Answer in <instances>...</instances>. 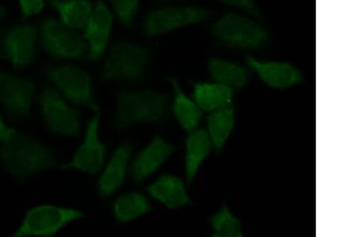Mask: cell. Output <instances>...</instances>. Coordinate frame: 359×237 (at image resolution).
<instances>
[{"label": "cell", "mask_w": 359, "mask_h": 237, "mask_svg": "<svg viewBox=\"0 0 359 237\" xmlns=\"http://www.w3.org/2000/svg\"><path fill=\"white\" fill-rule=\"evenodd\" d=\"M171 97L153 90H123L115 95L114 125L125 129L138 124H165L170 118Z\"/></svg>", "instance_id": "6da1fadb"}, {"label": "cell", "mask_w": 359, "mask_h": 237, "mask_svg": "<svg viewBox=\"0 0 359 237\" xmlns=\"http://www.w3.org/2000/svg\"><path fill=\"white\" fill-rule=\"evenodd\" d=\"M0 163L15 180L26 182L38 173L55 169L57 157L46 144L18 132L8 142L0 143Z\"/></svg>", "instance_id": "7a4b0ae2"}, {"label": "cell", "mask_w": 359, "mask_h": 237, "mask_svg": "<svg viewBox=\"0 0 359 237\" xmlns=\"http://www.w3.org/2000/svg\"><path fill=\"white\" fill-rule=\"evenodd\" d=\"M153 50L148 46L127 40L113 44L101 72V80L106 83L136 84L148 76Z\"/></svg>", "instance_id": "3957f363"}, {"label": "cell", "mask_w": 359, "mask_h": 237, "mask_svg": "<svg viewBox=\"0 0 359 237\" xmlns=\"http://www.w3.org/2000/svg\"><path fill=\"white\" fill-rule=\"evenodd\" d=\"M211 33L218 41L231 48L258 50L271 41L267 29L248 16L229 13L214 22Z\"/></svg>", "instance_id": "277c9868"}, {"label": "cell", "mask_w": 359, "mask_h": 237, "mask_svg": "<svg viewBox=\"0 0 359 237\" xmlns=\"http://www.w3.org/2000/svg\"><path fill=\"white\" fill-rule=\"evenodd\" d=\"M43 73L54 88L73 105L100 112L91 78L83 69L73 65L50 66L46 67Z\"/></svg>", "instance_id": "5b68a950"}, {"label": "cell", "mask_w": 359, "mask_h": 237, "mask_svg": "<svg viewBox=\"0 0 359 237\" xmlns=\"http://www.w3.org/2000/svg\"><path fill=\"white\" fill-rule=\"evenodd\" d=\"M40 113L50 132L63 137H78L81 130L80 112L54 86L45 85L39 97Z\"/></svg>", "instance_id": "8992f818"}, {"label": "cell", "mask_w": 359, "mask_h": 237, "mask_svg": "<svg viewBox=\"0 0 359 237\" xmlns=\"http://www.w3.org/2000/svg\"><path fill=\"white\" fill-rule=\"evenodd\" d=\"M212 11L196 6H171L149 11L142 22L144 36L158 37L212 18Z\"/></svg>", "instance_id": "52a82bcc"}, {"label": "cell", "mask_w": 359, "mask_h": 237, "mask_svg": "<svg viewBox=\"0 0 359 237\" xmlns=\"http://www.w3.org/2000/svg\"><path fill=\"white\" fill-rule=\"evenodd\" d=\"M84 217L82 211L55 205L32 208L26 213L14 236H53L67 225Z\"/></svg>", "instance_id": "ba28073f"}, {"label": "cell", "mask_w": 359, "mask_h": 237, "mask_svg": "<svg viewBox=\"0 0 359 237\" xmlns=\"http://www.w3.org/2000/svg\"><path fill=\"white\" fill-rule=\"evenodd\" d=\"M41 41L43 49L56 60H83L88 57L89 48L85 38L62 21L44 20Z\"/></svg>", "instance_id": "9c48e42d"}, {"label": "cell", "mask_w": 359, "mask_h": 237, "mask_svg": "<svg viewBox=\"0 0 359 237\" xmlns=\"http://www.w3.org/2000/svg\"><path fill=\"white\" fill-rule=\"evenodd\" d=\"M101 113H95L86 126L84 140L75 151L72 161L62 165V170H77L95 175L107 160V147L100 138Z\"/></svg>", "instance_id": "30bf717a"}, {"label": "cell", "mask_w": 359, "mask_h": 237, "mask_svg": "<svg viewBox=\"0 0 359 237\" xmlns=\"http://www.w3.org/2000/svg\"><path fill=\"white\" fill-rule=\"evenodd\" d=\"M36 88L31 78L0 72V103L11 117L20 120L31 117Z\"/></svg>", "instance_id": "8fae6325"}, {"label": "cell", "mask_w": 359, "mask_h": 237, "mask_svg": "<svg viewBox=\"0 0 359 237\" xmlns=\"http://www.w3.org/2000/svg\"><path fill=\"white\" fill-rule=\"evenodd\" d=\"M134 147L129 142L118 144L100 171L97 183L98 195L102 199L111 198L123 187L130 172Z\"/></svg>", "instance_id": "7c38bea8"}, {"label": "cell", "mask_w": 359, "mask_h": 237, "mask_svg": "<svg viewBox=\"0 0 359 237\" xmlns=\"http://www.w3.org/2000/svg\"><path fill=\"white\" fill-rule=\"evenodd\" d=\"M176 151L175 144L161 135H156L131 160L130 173L132 180L143 182L154 175Z\"/></svg>", "instance_id": "4fadbf2b"}, {"label": "cell", "mask_w": 359, "mask_h": 237, "mask_svg": "<svg viewBox=\"0 0 359 237\" xmlns=\"http://www.w3.org/2000/svg\"><path fill=\"white\" fill-rule=\"evenodd\" d=\"M114 17L103 0H97L93 7L84 27V38L89 48L88 57L92 61L102 59L108 48Z\"/></svg>", "instance_id": "5bb4252c"}, {"label": "cell", "mask_w": 359, "mask_h": 237, "mask_svg": "<svg viewBox=\"0 0 359 237\" xmlns=\"http://www.w3.org/2000/svg\"><path fill=\"white\" fill-rule=\"evenodd\" d=\"M37 36V27L34 25L15 26L5 32L4 52L15 68L32 65L36 56Z\"/></svg>", "instance_id": "9a60e30c"}, {"label": "cell", "mask_w": 359, "mask_h": 237, "mask_svg": "<svg viewBox=\"0 0 359 237\" xmlns=\"http://www.w3.org/2000/svg\"><path fill=\"white\" fill-rule=\"evenodd\" d=\"M245 62L271 88L286 89L304 82V74L291 63L259 60L252 56H247Z\"/></svg>", "instance_id": "2e32d148"}, {"label": "cell", "mask_w": 359, "mask_h": 237, "mask_svg": "<svg viewBox=\"0 0 359 237\" xmlns=\"http://www.w3.org/2000/svg\"><path fill=\"white\" fill-rule=\"evenodd\" d=\"M147 191L152 198L167 209L177 210L194 204L182 179L170 173H165L156 179L149 184Z\"/></svg>", "instance_id": "e0dca14e"}, {"label": "cell", "mask_w": 359, "mask_h": 237, "mask_svg": "<svg viewBox=\"0 0 359 237\" xmlns=\"http://www.w3.org/2000/svg\"><path fill=\"white\" fill-rule=\"evenodd\" d=\"M165 79L172 86L173 93H175L171 102V111L179 124L188 133L198 129L204 111L194 100H191L184 93L177 79L172 76H166Z\"/></svg>", "instance_id": "ac0fdd59"}, {"label": "cell", "mask_w": 359, "mask_h": 237, "mask_svg": "<svg viewBox=\"0 0 359 237\" xmlns=\"http://www.w3.org/2000/svg\"><path fill=\"white\" fill-rule=\"evenodd\" d=\"M213 149L206 130L196 129L189 133L185 140L184 170L187 184L193 182L200 166Z\"/></svg>", "instance_id": "d6986e66"}, {"label": "cell", "mask_w": 359, "mask_h": 237, "mask_svg": "<svg viewBox=\"0 0 359 237\" xmlns=\"http://www.w3.org/2000/svg\"><path fill=\"white\" fill-rule=\"evenodd\" d=\"M193 98L203 111L212 112L231 106L233 90L218 83H194Z\"/></svg>", "instance_id": "ffe728a7"}, {"label": "cell", "mask_w": 359, "mask_h": 237, "mask_svg": "<svg viewBox=\"0 0 359 237\" xmlns=\"http://www.w3.org/2000/svg\"><path fill=\"white\" fill-rule=\"evenodd\" d=\"M208 70L216 83L228 86L233 90L244 88L250 77V74L245 67L219 57H212L208 61Z\"/></svg>", "instance_id": "44dd1931"}, {"label": "cell", "mask_w": 359, "mask_h": 237, "mask_svg": "<svg viewBox=\"0 0 359 237\" xmlns=\"http://www.w3.org/2000/svg\"><path fill=\"white\" fill-rule=\"evenodd\" d=\"M152 210V205L147 196L137 191L121 194L112 205L114 218L123 224L134 222Z\"/></svg>", "instance_id": "7402d4cb"}, {"label": "cell", "mask_w": 359, "mask_h": 237, "mask_svg": "<svg viewBox=\"0 0 359 237\" xmlns=\"http://www.w3.org/2000/svg\"><path fill=\"white\" fill-rule=\"evenodd\" d=\"M236 115L233 107L217 109L207 118V133L213 149L221 152L234 129Z\"/></svg>", "instance_id": "603a6c76"}, {"label": "cell", "mask_w": 359, "mask_h": 237, "mask_svg": "<svg viewBox=\"0 0 359 237\" xmlns=\"http://www.w3.org/2000/svg\"><path fill=\"white\" fill-rule=\"evenodd\" d=\"M52 7L60 13L63 24L74 29H84L93 6L88 0H49Z\"/></svg>", "instance_id": "cb8c5ba5"}, {"label": "cell", "mask_w": 359, "mask_h": 237, "mask_svg": "<svg viewBox=\"0 0 359 237\" xmlns=\"http://www.w3.org/2000/svg\"><path fill=\"white\" fill-rule=\"evenodd\" d=\"M210 223L213 230V236H243L241 222L226 205H223L221 210L210 217Z\"/></svg>", "instance_id": "d4e9b609"}, {"label": "cell", "mask_w": 359, "mask_h": 237, "mask_svg": "<svg viewBox=\"0 0 359 237\" xmlns=\"http://www.w3.org/2000/svg\"><path fill=\"white\" fill-rule=\"evenodd\" d=\"M121 25L130 29L134 27L140 0H108Z\"/></svg>", "instance_id": "484cf974"}, {"label": "cell", "mask_w": 359, "mask_h": 237, "mask_svg": "<svg viewBox=\"0 0 359 237\" xmlns=\"http://www.w3.org/2000/svg\"><path fill=\"white\" fill-rule=\"evenodd\" d=\"M224 4L240 8L246 13L256 17V18L263 19L262 11H259L258 6L255 0H219Z\"/></svg>", "instance_id": "4316f807"}, {"label": "cell", "mask_w": 359, "mask_h": 237, "mask_svg": "<svg viewBox=\"0 0 359 237\" xmlns=\"http://www.w3.org/2000/svg\"><path fill=\"white\" fill-rule=\"evenodd\" d=\"M20 3L25 18L39 13L44 6V0H20Z\"/></svg>", "instance_id": "83f0119b"}, {"label": "cell", "mask_w": 359, "mask_h": 237, "mask_svg": "<svg viewBox=\"0 0 359 237\" xmlns=\"http://www.w3.org/2000/svg\"><path fill=\"white\" fill-rule=\"evenodd\" d=\"M18 133L16 130L11 128L0 114V143L8 142Z\"/></svg>", "instance_id": "f1b7e54d"}, {"label": "cell", "mask_w": 359, "mask_h": 237, "mask_svg": "<svg viewBox=\"0 0 359 237\" xmlns=\"http://www.w3.org/2000/svg\"><path fill=\"white\" fill-rule=\"evenodd\" d=\"M5 9L0 6V20H1L4 18V16L5 15Z\"/></svg>", "instance_id": "f546056e"}, {"label": "cell", "mask_w": 359, "mask_h": 237, "mask_svg": "<svg viewBox=\"0 0 359 237\" xmlns=\"http://www.w3.org/2000/svg\"><path fill=\"white\" fill-rule=\"evenodd\" d=\"M161 1H172V0H161Z\"/></svg>", "instance_id": "4dcf8cb0"}]
</instances>
